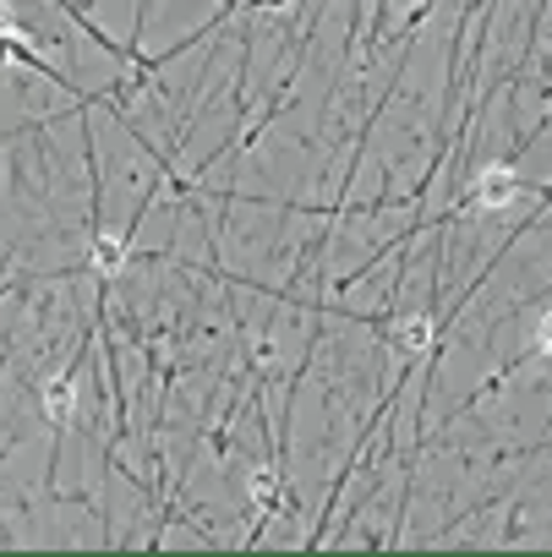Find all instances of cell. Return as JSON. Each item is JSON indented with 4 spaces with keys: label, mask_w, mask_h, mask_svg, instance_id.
Wrapping results in <instances>:
<instances>
[{
    "label": "cell",
    "mask_w": 552,
    "mask_h": 557,
    "mask_svg": "<svg viewBox=\"0 0 552 557\" xmlns=\"http://www.w3.org/2000/svg\"><path fill=\"white\" fill-rule=\"evenodd\" d=\"M519 191H525V181H519L508 164H487V170L476 175V186H470V208H476V213H503Z\"/></svg>",
    "instance_id": "cell-1"
},
{
    "label": "cell",
    "mask_w": 552,
    "mask_h": 557,
    "mask_svg": "<svg viewBox=\"0 0 552 557\" xmlns=\"http://www.w3.org/2000/svg\"><path fill=\"white\" fill-rule=\"evenodd\" d=\"M72 410H77V377H72V372H56V377L45 383V416H50L56 426H66Z\"/></svg>",
    "instance_id": "cell-2"
},
{
    "label": "cell",
    "mask_w": 552,
    "mask_h": 557,
    "mask_svg": "<svg viewBox=\"0 0 552 557\" xmlns=\"http://www.w3.org/2000/svg\"><path fill=\"white\" fill-rule=\"evenodd\" d=\"M432 345V318H400L394 323V350L400 356H421Z\"/></svg>",
    "instance_id": "cell-3"
},
{
    "label": "cell",
    "mask_w": 552,
    "mask_h": 557,
    "mask_svg": "<svg viewBox=\"0 0 552 557\" xmlns=\"http://www.w3.org/2000/svg\"><path fill=\"white\" fill-rule=\"evenodd\" d=\"M536 356H552V307L536 318Z\"/></svg>",
    "instance_id": "cell-6"
},
{
    "label": "cell",
    "mask_w": 552,
    "mask_h": 557,
    "mask_svg": "<svg viewBox=\"0 0 552 557\" xmlns=\"http://www.w3.org/2000/svg\"><path fill=\"white\" fill-rule=\"evenodd\" d=\"M252 497H257L262 508H280V503H285V481H280V470H257V475H252Z\"/></svg>",
    "instance_id": "cell-4"
},
{
    "label": "cell",
    "mask_w": 552,
    "mask_h": 557,
    "mask_svg": "<svg viewBox=\"0 0 552 557\" xmlns=\"http://www.w3.org/2000/svg\"><path fill=\"white\" fill-rule=\"evenodd\" d=\"M0 34H12V12H7V0H0Z\"/></svg>",
    "instance_id": "cell-7"
},
{
    "label": "cell",
    "mask_w": 552,
    "mask_h": 557,
    "mask_svg": "<svg viewBox=\"0 0 552 557\" xmlns=\"http://www.w3.org/2000/svg\"><path fill=\"white\" fill-rule=\"evenodd\" d=\"M257 7H291V0H257Z\"/></svg>",
    "instance_id": "cell-8"
},
{
    "label": "cell",
    "mask_w": 552,
    "mask_h": 557,
    "mask_svg": "<svg viewBox=\"0 0 552 557\" xmlns=\"http://www.w3.org/2000/svg\"><path fill=\"white\" fill-rule=\"evenodd\" d=\"M121 262H126V240H121V235H99V240H94V268H99V273H115Z\"/></svg>",
    "instance_id": "cell-5"
}]
</instances>
